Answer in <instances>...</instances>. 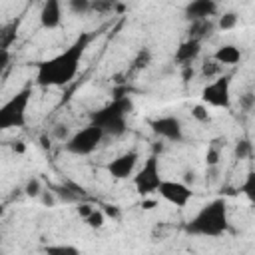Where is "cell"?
Wrapping results in <instances>:
<instances>
[{
    "label": "cell",
    "mask_w": 255,
    "mask_h": 255,
    "mask_svg": "<svg viewBox=\"0 0 255 255\" xmlns=\"http://www.w3.org/2000/svg\"><path fill=\"white\" fill-rule=\"evenodd\" d=\"M90 42H92V34L82 32L68 48H64L56 56L40 62L36 68V84L42 88L70 84L80 70L82 58H84Z\"/></svg>",
    "instance_id": "1"
},
{
    "label": "cell",
    "mask_w": 255,
    "mask_h": 255,
    "mask_svg": "<svg viewBox=\"0 0 255 255\" xmlns=\"http://www.w3.org/2000/svg\"><path fill=\"white\" fill-rule=\"evenodd\" d=\"M229 229L227 201L223 197L211 199L187 221L185 231L197 237H221Z\"/></svg>",
    "instance_id": "2"
},
{
    "label": "cell",
    "mask_w": 255,
    "mask_h": 255,
    "mask_svg": "<svg viewBox=\"0 0 255 255\" xmlns=\"http://www.w3.org/2000/svg\"><path fill=\"white\" fill-rule=\"evenodd\" d=\"M131 108L133 104L129 96H120V98H114L110 104L94 110L90 114V122L102 128L106 135L118 137L128 129V114L131 112Z\"/></svg>",
    "instance_id": "3"
},
{
    "label": "cell",
    "mask_w": 255,
    "mask_h": 255,
    "mask_svg": "<svg viewBox=\"0 0 255 255\" xmlns=\"http://www.w3.org/2000/svg\"><path fill=\"white\" fill-rule=\"evenodd\" d=\"M32 100V88L26 86L0 106V129H20L26 126V112Z\"/></svg>",
    "instance_id": "4"
},
{
    "label": "cell",
    "mask_w": 255,
    "mask_h": 255,
    "mask_svg": "<svg viewBox=\"0 0 255 255\" xmlns=\"http://www.w3.org/2000/svg\"><path fill=\"white\" fill-rule=\"evenodd\" d=\"M106 133L102 128H98L96 124H88L86 128L74 131L66 141H64V149L72 155H90L92 151H96V147L104 141Z\"/></svg>",
    "instance_id": "5"
},
{
    "label": "cell",
    "mask_w": 255,
    "mask_h": 255,
    "mask_svg": "<svg viewBox=\"0 0 255 255\" xmlns=\"http://www.w3.org/2000/svg\"><path fill=\"white\" fill-rule=\"evenodd\" d=\"M161 181H163V177H161L159 157H157V153H151L143 161V165L133 173V187H135L137 195L149 197V195L157 193Z\"/></svg>",
    "instance_id": "6"
},
{
    "label": "cell",
    "mask_w": 255,
    "mask_h": 255,
    "mask_svg": "<svg viewBox=\"0 0 255 255\" xmlns=\"http://www.w3.org/2000/svg\"><path fill=\"white\" fill-rule=\"evenodd\" d=\"M201 102L211 108H229L231 106V76L221 74L207 82L201 88Z\"/></svg>",
    "instance_id": "7"
},
{
    "label": "cell",
    "mask_w": 255,
    "mask_h": 255,
    "mask_svg": "<svg viewBox=\"0 0 255 255\" xmlns=\"http://www.w3.org/2000/svg\"><path fill=\"white\" fill-rule=\"evenodd\" d=\"M157 193L161 195V199H165L175 207H185L193 197L191 187L185 181H175V179H163Z\"/></svg>",
    "instance_id": "8"
},
{
    "label": "cell",
    "mask_w": 255,
    "mask_h": 255,
    "mask_svg": "<svg viewBox=\"0 0 255 255\" xmlns=\"http://www.w3.org/2000/svg\"><path fill=\"white\" fill-rule=\"evenodd\" d=\"M149 128L161 139L175 141V143L183 141V126H181V120L175 118V116H159V118H153V120H149Z\"/></svg>",
    "instance_id": "9"
},
{
    "label": "cell",
    "mask_w": 255,
    "mask_h": 255,
    "mask_svg": "<svg viewBox=\"0 0 255 255\" xmlns=\"http://www.w3.org/2000/svg\"><path fill=\"white\" fill-rule=\"evenodd\" d=\"M137 161H139V153L133 151V149H129V151L114 157L106 165V169H108V173L114 179H128V177H133L135 167H137Z\"/></svg>",
    "instance_id": "10"
},
{
    "label": "cell",
    "mask_w": 255,
    "mask_h": 255,
    "mask_svg": "<svg viewBox=\"0 0 255 255\" xmlns=\"http://www.w3.org/2000/svg\"><path fill=\"white\" fill-rule=\"evenodd\" d=\"M217 14V0H189L183 8V16L189 22L207 20Z\"/></svg>",
    "instance_id": "11"
},
{
    "label": "cell",
    "mask_w": 255,
    "mask_h": 255,
    "mask_svg": "<svg viewBox=\"0 0 255 255\" xmlns=\"http://www.w3.org/2000/svg\"><path fill=\"white\" fill-rule=\"evenodd\" d=\"M62 24V2L60 0H44L40 8V26L46 30H54Z\"/></svg>",
    "instance_id": "12"
},
{
    "label": "cell",
    "mask_w": 255,
    "mask_h": 255,
    "mask_svg": "<svg viewBox=\"0 0 255 255\" xmlns=\"http://www.w3.org/2000/svg\"><path fill=\"white\" fill-rule=\"evenodd\" d=\"M199 54H201V40L187 38V40H183V42L175 48L173 60H175L177 64H181V66H189Z\"/></svg>",
    "instance_id": "13"
},
{
    "label": "cell",
    "mask_w": 255,
    "mask_h": 255,
    "mask_svg": "<svg viewBox=\"0 0 255 255\" xmlns=\"http://www.w3.org/2000/svg\"><path fill=\"white\" fill-rule=\"evenodd\" d=\"M213 58L221 64V66H235L241 60V48L235 44H223L213 52Z\"/></svg>",
    "instance_id": "14"
},
{
    "label": "cell",
    "mask_w": 255,
    "mask_h": 255,
    "mask_svg": "<svg viewBox=\"0 0 255 255\" xmlns=\"http://www.w3.org/2000/svg\"><path fill=\"white\" fill-rule=\"evenodd\" d=\"M215 28H217V24L211 22V18H207V20H195V22H191V26L187 28V38L203 40V38L211 36Z\"/></svg>",
    "instance_id": "15"
},
{
    "label": "cell",
    "mask_w": 255,
    "mask_h": 255,
    "mask_svg": "<svg viewBox=\"0 0 255 255\" xmlns=\"http://www.w3.org/2000/svg\"><path fill=\"white\" fill-rule=\"evenodd\" d=\"M16 36H18V22H10L2 28L0 32V50H10V46L16 42Z\"/></svg>",
    "instance_id": "16"
},
{
    "label": "cell",
    "mask_w": 255,
    "mask_h": 255,
    "mask_svg": "<svg viewBox=\"0 0 255 255\" xmlns=\"http://www.w3.org/2000/svg\"><path fill=\"white\" fill-rule=\"evenodd\" d=\"M239 191L247 197L249 203L255 205V169H249V171L245 173V177H243V181H241V185H239Z\"/></svg>",
    "instance_id": "17"
},
{
    "label": "cell",
    "mask_w": 255,
    "mask_h": 255,
    "mask_svg": "<svg viewBox=\"0 0 255 255\" xmlns=\"http://www.w3.org/2000/svg\"><path fill=\"white\" fill-rule=\"evenodd\" d=\"M151 58H153V54H151L149 48H139V50L135 52L133 60H131V70H133V72H139V70L149 68Z\"/></svg>",
    "instance_id": "18"
},
{
    "label": "cell",
    "mask_w": 255,
    "mask_h": 255,
    "mask_svg": "<svg viewBox=\"0 0 255 255\" xmlns=\"http://www.w3.org/2000/svg\"><path fill=\"white\" fill-rule=\"evenodd\" d=\"M223 74V66L211 56V58H207L203 64H201V76L205 78V80H213V78H217V76H221Z\"/></svg>",
    "instance_id": "19"
},
{
    "label": "cell",
    "mask_w": 255,
    "mask_h": 255,
    "mask_svg": "<svg viewBox=\"0 0 255 255\" xmlns=\"http://www.w3.org/2000/svg\"><path fill=\"white\" fill-rule=\"evenodd\" d=\"M239 24V14L237 12H233V10H227V12H223L219 18H217V28L219 30H233L235 26Z\"/></svg>",
    "instance_id": "20"
},
{
    "label": "cell",
    "mask_w": 255,
    "mask_h": 255,
    "mask_svg": "<svg viewBox=\"0 0 255 255\" xmlns=\"http://www.w3.org/2000/svg\"><path fill=\"white\" fill-rule=\"evenodd\" d=\"M68 6H70V12H72V14L86 16V14L92 12L94 0H68Z\"/></svg>",
    "instance_id": "21"
},
{
    "label": "cell",
    "mask_w": 255,
    "mask_h": 255,
    "mask_svg": "<svg viewBox=\"0 0 255 255\" xmlns=\"http://www.w3.org/2000/svg\"><path fill=\"white\" fill-rule=\"evenodd\" d=\"M44 253H48V255H80V249L74 245H48V247H44Z\"/></svg>",
    "instance_id": "22"
},
{
    "label": "cell",
    "mask_w": 255,
    "mask_h": 255,
    "mask_svg": "<svg viewBox=\"0 0 255 255\" xmlns=\"http://www.w3.org/2000/svg\"><path fill=\"white\" fill-rule=\"evenodd\" d=\"M42 191H44V185H42L40 177H30V179L26 181V185H24V193H26L28 197H40Z\"/></svg>",
    "instance_id": "23"
},
{
    "label": "cell",
    "mask_w": 255,
    "mask_h": 255,
    "mask_svg": "<svg viewBox=\"0 0 255 255\" xmlns=\"http://www.w3.org/2000/svg\"><path fill=\"white\" fill-rule=\"evenodd\" d=\"M251 151H253L251 141H249V139H239V141L235 143L233 155H235V159H247V157H251Z\"/></svg>",
    "instance_id": "24"
},
{
    "label": "cell",
    "mask_w": 255,
    "mask_h": 255,
    "mask_svg": "<svg viewBox=\"0 0 255 255\" xmlns=\"http://www.w3.org/2000/svg\"><path fill=\"white\" fill-rule=\"evenodd\" d=\"M84 221H86L92 229H100V227H104V223H106V213H104V209H94Z\"/></svg>",
    "instance_id": "25"
},
{
    "label": "cell",
    "mask_w": 255,
    "mask_h": 255,
    "mask_svg": "<svg viewBox=\"0 0 255 255\" xmlns=\"http://www.w3.org/2000/svg\"><path fill=\"white\" fill-rule=\"evenodd\" d=\"M191 116L197 120V122H201V124H205V122H209V112H207V104H197V106H193L191 108Z\"/></svg>",
    "instance_id": "26"
},
{
    "label": "cell",
    "mask_w": 255,
    "mask_h": 255,
    "mask_svg": "<svg viewBox=\"0 0 255 255\" xmlns=\"http://www.w3.org/2000/svg\"><path fill=\"white\" fill-rule=\"evenodd\" d=\"M219 159H221V151H219L215 145H211V147L205 151V165H207V167L219 165Z\"/></svg>",
    "instance_id": "27"
},
{
    "label": "cell",
    "mask_w": 255,
    "mask_h": 255,
    "mask_svg": "<svg viewBox=\"0 0 255 255\" xmlns=\"http://www.w3.org/2000/svg\"><path fill=\"white\" fill-rule=\"evenodd\" d=\"M52 135H54L58 141H66L72 133H70V128H68L66 124H56V126L52 128Z\"/></svg>",
    "instance_id": "28"
},
{
    "label": "cell",
    "mask_w": 255,
    "mask_h": 255,
    "mask_svg": "<svg viewBox=\"0 0 255 255\" xmlns=\"http://www.w3.org/2000/svg\"><path fill=\"white\" fill-rule=\"evenodd\" d=\"M239 106L245 110V112H251L255 108V94L253 92H245L241 98H239Z\"/></svg>",
    "instance_id": "29"
},
{
    "label": "cell",
    "mask_w": 255,
    "mask_h": 255,
    "mask_svg": "<svg viewBox=\"0 0 255 255\" xmlns=\"http://www.w3.org/2000/svg\"><path fill=\"white\" fill-rule=\"evenodd\" d=\"M112 6H114V0H94L92 12H108L112 10Z\"/></svg>",
    "instance_id": "30"
},
{
    "label": "cell",
    "mask_w": 255,
    "mask_h": 255,
    "mask_svg": "<svg viewBox=\"0 0 255 255\" xmlns=\"http://www.w3.org/2000/svg\"><path fill=\"white\" fill-rule=\"evenodd\" d=\"M40 199H42V203H44V205H48V207L56 205V201H58L56 193H54V191H50V189H44V191H42V195H40Z\"/></svg>",
    "instance_id": "31"
},
{
    "label": "cell",
    "mask_w": 255,
    "mask_h": 255,
    "mask_svg": "<svg viewBox=\"0 0 255 255\" xmlns=\"http://www.w3.org/2000/svg\"><path fill=\"white\" fill-rule=\"evenodd\" d=\"M94 209H96V207H94V205H90V203H82V201L78 203V213H80V217H82V219H86Z\"/></svg>",
    "instance_id": "32"
},
{
    "label": "cell",
    "mask_w": 255,
    "mask_h": 255,
    "mask_svg": "<svg viewBox=\"0 0 255 255\" xmlns=\"http://www.w3.org/2000/svg\"><path fill=\"white\" fill-rule=\"evenodd\" d=\"M104 213H106L108 217H114V219L120 217V209H118L116 205H104Z\"/></svg>",
    "instance_id": "33"
},
{
    "label": "cell",
    "mask_w": 255,
    "mask_h": 255,
    "mask_svg": "<svg viewBox=\"0 0 255 255\" xmlns=\"http://www.w3.org/2000/svg\"><path fill=\"white\" fill-rule=\"evenodd\" d=\"M8 60H10V50H0V70L8 66Z\"/></svg>",
    "instance_id": "34"
},
{
    "label": "cell",
    "mask_w": 255,
    "mask_h": 255,
    "mask_svg": "<svg viewBox=\"0 0 255 255\" xmlns=\"http://www.w3.org/2000/svg\"><path fill=\"white\" fill-rule=\"evenodd\" d=\"M12 149H14V151H20V153H22V151H24V145H22V141H18V145H12Z\"/></svg>",
    "instance_id": "35"
},
{
    "label": "cell",
    "mask_w": 255,
    "mask_h": 255,
    "mask_svg": "<svg viewBox=\"0 0 255 255\" xmlns=\"http://www.w3.org/2000/svg\"><path fill=\"white\" fill-rule=\"evenodd\" d=\"M143 207H145V209H151V207H153V201H143Z\"/></svg>",
    "instance_id": "36"
}]
</instances>
